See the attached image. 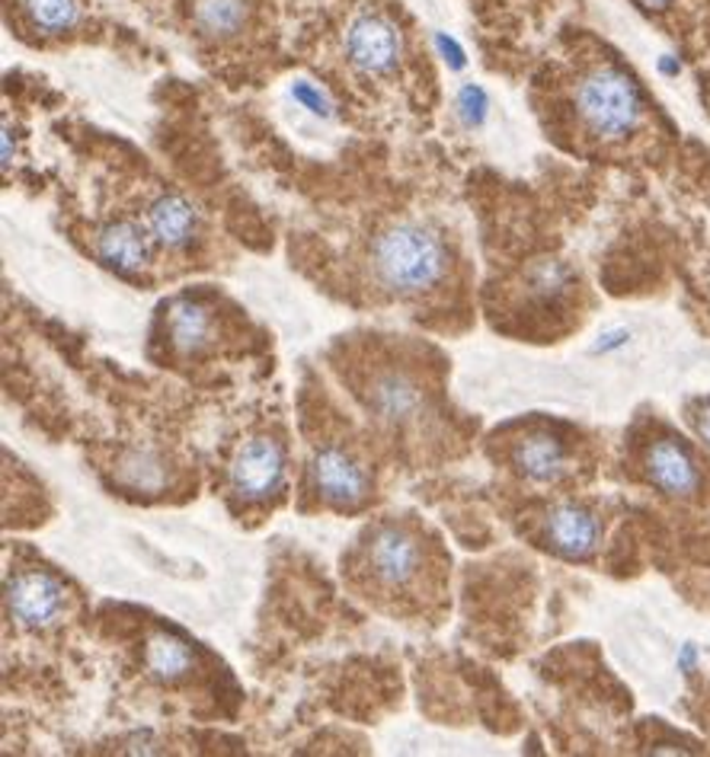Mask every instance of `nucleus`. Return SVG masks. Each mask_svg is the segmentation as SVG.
<instances>
[{
	"label": "nucleus",
	"mask_w": 710,
	"mask_h": 757,
	"mask_svg": "<svg viewBox=\"0 0 710 757\" xmlns=\"http://www.w3.org/2000/svg\"><path fill=\"white\" fill-rule=\"evenodd\" d=\"M151 231H144L135 221H112L97 231L94 250L102 263L116 268L119 275H135L151 260Z\"/></svg>",
	"instance_id": "nucleus-13"
},
{
	"label": "nucleus",
	"mask_w": 710,
	"mask_h": 757,
	"mask_svg": "<svg viewBox=\"0 0 710 757\" xmlns=\"http://www.w3.org/2000/svg\"><path fill=\"white\" fill-rule=\"evenodd\" d=\"M419 562H423V550L419 540L397 525L378 527L369 544V566L378 585L397 592L406 589L416 575H419Z\"/></svg>",
	"instance_id": "nucleus-8"
},
{
	"label": "nucleus",
	"mask_w": 710,
	"mask_h": 757,
	"mask_svg": "<svg viewBox=\"0 0 710 757\" xmlns=\"http://www.w3.org/2000/svg\"><path fill=\"white\" fill-rule=\"evenodd\" d=\"M144 661H148V671L161 681H179L189 668H193V652L183 639L170 636V633H154L148 639V649H144Z\"/></svg>",
	"instance_id": "nucleus-17"
},
{
	"label": "nucleus",
	"mask_w": 710,
	"mask_h": 757,
	"mask_svg": "<svg viewBox=\"0 0 710 757\" xmlns=\"http://www.w3.org/2000/svg\"><path fill=\"white\" fill-rule=\"evenodd\" d=\"M285 483V451L278 441L256 435L237 448L231 461V490L243 502H263Z\"/></svg>",
	"instance_id": "nucleus-7"
},
{
	"label": "nucleus",
	"mask_w": 710,
	"mask_h": 757,
	"mask_svg": "<svg viewBox=\"0 0 710 757\" xmlns=\"http://www.w3.org/2000/svg\"><path fill=\"white\" fill-rule=\"evenodd\" d=\"M119 480L132 493H157L164 486V461L154 451H132L119 463Z\"/></svg>",
	"instance_id": "nucleus-18"
},
{
	"label": "nucleus",
	"mask_w": 710,
	"mask_h": 757,
	"mask_svg": "<svg viewBox=\"0 0 710 757\" xmlns=\"http://www.w3.org/2000/svg\"><path fill=\"white\" fill-rule=\"evenodd\" d=\"M468 3H471V10H477V17H480L483 23L503 26L509 20L538 13L547 0H468Z\"/></svg>",
	"instance_id": "nucleus-19"
},
{
	"label": "nucleus",
	"mask_w": 710,
	"mask_h": 757,
	"mask_svg": "<svg viewBox=\"0 0 710 757\" xmlns=\"http://www.w3.org/2000/svg\"><path fill=\"white\" fill-rule=\"evenodd\" d=\"M369 265L381 288L401 297L423 295L441 282L448 268V246L436 228L404 218L374 233Z\"/></svg>",
	"instance_id": "nucleus-4"
},
{
	"label": "nucleus",
	"mask_w": 710,
	"mask_h": 757,
	"mask_svg": "<svg viewBox=\"0 0 710 757\" xmlns=\"http://www.w3.org/2000/svg\"><path fill=\"white\" fill-rule=\"evenodd\" d=\"M570 282H574V272L560 260H542V263H535L532 275H528V285L538 297L564 295L570 288Z\"/></svg>",
	"instance_id": "nucleus-20"
},
{
	"label": "nucleus",
	"mask_w": 710,
	"mask_h": 757,
	"mask_svg": "<svg viewBox=\"0 0 710 757\" xmlns=\"http://www.w3.org/2000/svg\"><path fill=\"white\" fill-rule=\"evenodd\" d=\"M215 320L211 310L203 307L199 300H176L170 310V342L183 355H199L205 345L211 342Z\"/></svg>",
	"instance_id": "nucleus-16"
},
{
	"label": "nucleus",
	"mask_w": 710,
	"mask_h": 757,
	"mask_svg": "<svg viewBox=\"0 0 710 757\" xmlns=\"http://www.w3.org/2000/svg\"><path fill=\"white\" fill-rule=\"evenodd\" d=\"M144 221H148L151 237L167 250H189L203 231V218H199L196 205L179 193H170V189L151 198Z\"/></svg>",
	"instance_id": "nucleus-12"
},
{
	"label": "nucleus",
	"mask_w": 710,
	"mask_h": 757,
	"mask_svg": "<svg viewBox=\"0 0 710 757\" xmlns=\"http://www.w3.org/2000/svg\"><path fill=\"white\" fill-rule=\"evenodd\" d=\"M631 3H637L643 13H649V17H659V13H669L678 0H631Z\"/></svg>",
	"instance_id": "nucleus-24"
},
{
	"label": "nucleus",
	"mask_w": 710,
	"mask_h": 757,
	"mask_svg": "<svg viewBox=\"0 0 710 757\" xmlns=\"http://www.w3.org/2000/svg\"><path fill=\"white\" fill-rule=\"evenodd\" d=\"M695 659H698V649H695V646H685V649H681V656H678V665L688 671V668L695 665Z\"/></svg>",
	"instance_id": "nucleus-25"
},
{
	"label": "nucleus",
	"mask_w": 710,
	"mask_h": 757,
	"mask_svg": "<svg viewBox=\"0 0 710 757\" xmlns=\"http://www.w3.org/2000/svg\"><path fill=\"white\" fill-rule=\"evenodd\" d=\"M570 109L576 125L602 144L627 141L641 132L646 119V99L637 80L605 58L579 67L570 84Z\"/></svg>",
	"instance_id": "nucleus-3"
},
{
	"label": "nucleus",
	"mask_w": 710,
	"mask_h": 757,
	"mask_svg": "<svg viewBox=\"0 0 710 757\" xmlns=\"http://www.w3.org/2000/svg\"><path fill=\"white\" fill-rule=\"evenodd\" d=\"M310 480H314V493L339 512H356L372 495L369 470L342 448H324L310 463Z\"/></svg>",
	"instance_id": "nucleus-6"
},
{
	"label": "nucleus",
	"mask_w": 710,
	"mask_h": 757,
	"mask_svg": "<svg viewBox=\"0 0 710 757\" xmlns=\"http://www.w3.org/2000/svg\"><path fill=\"white\" fill-rule=\"evenodd\" d=\"M643 473L659 493L688 498L701 486V470L676 438H656L643 454Z\"/></svg>",
	"instance_id": "nucleus-11"
},
{
	"label": "nucleus",
	"mask_w": 710,
	"mask_h": 757,
	"mask_svg": "<svg viewBox=\"0 0 710 757\" xmlns=\"http://www.w3.org/2000/svg\"><path fill=\"white\" fill-rule=\"evenodd\" d=\"M599 537L602 527L596 522V515L570 502L550 508L544 518V540L564 560H589L599 550Z\"/></svg>",
	"instance_id": "nucleus-10"
},
{
	"label": "nucleus",
	"mask_w": 710,
	"mask_h": 757,
	"mask_svg": "<svg viewBox=\"0 0 710 757\" xmlns=\"http://www.w3.org/2000/svg\"><path fill=\"white\" fill-rule=\"evenodd\" d=\"M512 463L532 483H557L567 473L570 458H567V448H564V441L557 435H550V431H532V435H525V438L515 441Z\"/></svg>",
	"instance_id": "nucleus-14"
},
{
	"label": "nucleus",
	"mask_w": 710,
	"mask_h": 757,
	"mask_svg": "<svg viewBox=\"0 0 710 757\" xmlns=\"http://www.w3.org/2000/svg\"><path fill=\"white\" fill-rule=\"evenodd\" d=\"M688 419H691V428H695V435H698V438H701V441H704V445H708V448H710V403H701V406H695Z\"/></svg>",
	"instance_id": "nucleus-22"
},
{
	"label": "nucleus",
	"mask_w": 710,
	"mask_h": 757,
	"mask_svg": "<svg viewBox=\"0 0 710 757\" xmlns=\"http://www.w3.org/2000/svg\"><path fill=\"white\" fill-rule=\"evenodd\" d=\"M627 342V330H611V332H605L596 345H592V352L596 355H605V352H611V349H621Z\"/></svg>",
	"instance_id": "nucleus-23"
},
{
	"label": "nucleus",
	"mask_w": 710,
	"mask_h": 757,
	"mask_svg": "<svg viewBox=\"0 0 710 757\" xmlns=\"http://www.w3.org/2000/svg\"><path fill=\"white\" fill-rule=\"evenodd\" d=\"M170 20L218 58L275 39L278 0H154Z\"/></svg>",
	"instance_id": "nucleus-2"
},
{
	"label": "nucleus",
	"mask_w": 710,
	"mask_h": 757,
	"mask_svg": "<svg viewBox=\"0 0 710 757\" xmlns=\"http://www.w3.org/2000/svg\"><path fill=\"white\" fill-rule=\"evenodd\" d=\"M307 35L362 90L397 87L416 45L404 0H314Z\"/></svg>",
	"instance_id": "nucleus-1"
},
{
	"label": "nucleus",
	"mask_w": 710,
	"mask_h": 757,
	"mask_svg": "<svg viewBox=\"0 0 710 757\" xmlns=\"http://www.w3.org/2000/svg\"><path fill=\"white\" fill-rule=\"evenodd\" d=\"M659 70H663V74H669V77H676L681 67H678V62L673 58V55H666V58H659Z\"/></svg>",
	"instance_id": "nucleus-26"
},
{
	"label": "nucleus",
	"mask_w": 710,
	"mask_h": 757,
	"mask_svg": "<svg viewBox=\"0 0 710 757\" xmlns=\"http://www.w3.org/2000/svg\"><path fill=\"white\" fill-rule=\"evenodd\" d=\"M372 406L381 419L394 426H409L419 419L416 413L423 406V391L401 371H387L372 381Z\"/></svg>",
	"instance_id": "nucleus-15"
},
{
	"label": "nucleus",
	"mask_w": 710,
	"mask_h": 757,
	"mask_svg": "<svg viewBox=\"0 0 710 757\" xmlns=\"http://www.w3.org/2000/svg\"><path fill=\"white\" fill-rule=\"evenodd\" d=\"M7 611L26 629H45L65 614V589L48 572H23L7 585Z\"/></svg>",
	"instance_id": "nucleus-9"
},
{
	"label": "nucleus",
	"mask_w": 710,
	"mask_h": 757,
	"mask_svg": "<svg viewBox=\"0 0 710 757\" xmlns=\"http://www.w3.org/2000/svg\"><path fill=\"white\" fill-rule=\"evenodd\" d=\"M7 26L33 45L80 42L100 33V0H3Z\"/></svg>",
	"instance_id": "nucleus-5"
},
{
	"label": "nucleus",
	"mask_w": 710,
	"mask_h": 757,
	"mask_svg": "<svg viewBox=\"0 0 710 757\" xmlns=\"http://www.w3.org/2000/svg\"><path fill=\"white\" fill-rule=\"evenodd\" d=\"M458 106H461V116L468 119V125L480 122L483 119V109H487V97L480 87H465L461 97H458Z\"/></svg>",
	"instance_id": "nucleus-21"
}]
</instances>
